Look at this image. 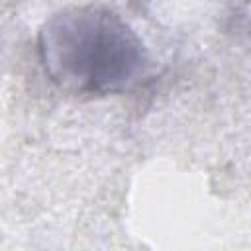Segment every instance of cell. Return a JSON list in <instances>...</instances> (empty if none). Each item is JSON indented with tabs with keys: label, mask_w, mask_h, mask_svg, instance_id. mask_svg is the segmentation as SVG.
I'll return each instance as SVG.
<instances>
[{
	"label": "cell",
	"mask_w": 251,
	"mask_h": 251,
	"mask_svg": "<svg viewBox=\"0 0 251 251\" xmlns=\"http://www.w3.org/2000/svg\"><path fill=\"white\" fill-rule=\"evenodd\" d=\"M37 59L47 78L76 96H110L133 88L149 71L137 31L106 6H71L37 31Z\"/></svg>",
	"instance_id": "1"
}]
</instances>
